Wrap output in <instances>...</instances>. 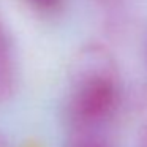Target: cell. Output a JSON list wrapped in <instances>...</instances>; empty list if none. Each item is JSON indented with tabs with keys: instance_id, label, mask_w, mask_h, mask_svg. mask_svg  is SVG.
<instances>
[{
	"instance_id": "obj_5",
	"label": "cell",
	"mask_w": 147,
	"mask_h": 147,
	"mask_svg": "<svg viewBox=\"0 0 147 147\" xmlns=\"http://www.w3.org/2000/svg\"><path fill=\"white\" fill-rule=\"evenodd\" d=\"M138 147H147V128L142 131V134H141V138H139V144H138Z\"/></svg>"
},
{
	"instance_id": "obj_2",
	"label": "cell",
	"mask_w": 147,
	"mask_h": 147,
	"mask_svg": "<svg viewBox=\"0 0 147 147\" xmlns=\"http://www.w3.org/2000/svg\"><path fill=\"white\" fill-rule=\"evenodd\" d=\"M16 89V62L11 43L0 24V105L5 103Z\"/></svg>"
},
{
	"instance_id": "obj_4",
	"label": "cell",
	"mask_w": 147,
	"mask_h": 147,
	"mask_svg": "<svg viewBox=\"0 0 147 147\" xmlns=\"http://www.w3.org/2000/svg\"><path fill=\"white\" fill-rule=\"evenodd\" d=\"M71 147H105V146H103L101 142H98V141L89 139V138H81V139H78Z\"/></svg>"
},
{
	"instance_id": "obj_1",
	"label": "cell",
	"mask_w": 147,
	"mask_h": 147,
	"mask_svg": "<svg viewBox=\"0 0 147 147\" xmlns=\"http://www.w3.org/2000/svg\"><path fill=\"white\" fill-rule=\"evenodd\" d=\"M119 73L108 49L82 48L74 57L67 100V117L79 133L103 125L119 105Z\"/></svg>"
},
{
	"instance_id": "obj_3",
	"label": "cell",
	"mask_w": 147,
	"mask_h": 147,
	"mask_svg": "<svg viewBox=\"0 0 147 147\" xmlns=\"http://www.w3.org/2000/svg\"><path fill=\"white\" fill-rule=\"evenodd\" d=\"M29 5L41 13H52L62 5L63 0H27Z\"/></svg>"
},
{
	"instance_id": "obj_6",
	"label": "cell",
	"mask_w": 147,
	"mask_h": 147,
	"mask_svg": "<svg viewBox=\"0 0 147 147\" xmlns=\"http://www.w3.org/2000/svg\"><path fill=\"white\" fill-rule=\"evenodd\" d=\"M0 147H10V142L3 133H0Z\"/></svg>"
},
{
	"instance_id": "obj_7",
	"label": "cell",
	"mask_w": 147,
	"mask_h": 147,
	"mask_svg": "<svg viewBox=\"0 0 147 147\" xmlns=\"http://www.w3.org/2000/svg\"><path fill=\"white\" fill-rule=\"evenodd\" d=\"M29 147H38V146H36V144H30Z\"/></svg>"
}]
</instances>
